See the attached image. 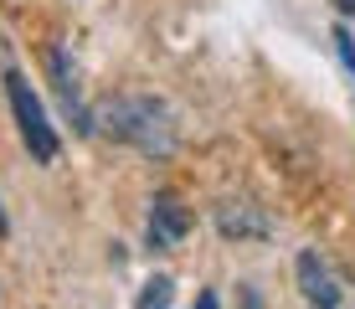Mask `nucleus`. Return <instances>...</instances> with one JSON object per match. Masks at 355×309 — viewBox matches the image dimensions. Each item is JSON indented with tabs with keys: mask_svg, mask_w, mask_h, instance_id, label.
<instances>
[{
	"mask_svg": "<svg viewBox=\"0 0 355 309\" xmlns=\"http://www.w3.org/2000/svg\"><path fill=\"white\" fill-rule=\"evenodd\" d=\"M93 129L114 134L119 144H129V150H139L150 160H170L175 144H180L175 114L150 93H119V98H108V103H98Z\"/></svg>",
	"mask_w": 355,
	"mask_h": 309,
	"instance_id": "obj_1",
	"label": "nucleus"
},
{
	"mask_svg": "<svg viewBox=\"0 0 355 309\" xmlns=\"http://www.w3.org/2000/svg\"><path fill=\"white\" fill-rule=\"evenodd\" d=\"M335 52H340V62H345L350 78H355V36H350L345 26H335Z\"/></svg>",
	"mask_w": 355,
	"mask_h": 309,
	"instance_id": "obj_8",
	"label": "nucleus"
},
{
	"mask_svg": "<svg viewBox=\"0 0 355 309\" xmlns=\"http://www.w3.org/2000/svg\"><path fill=\"white\" fill-rule=\"evenodd\" d=\"M196 309H216V294H201V304H196Z\"/></svg>",
	"mask_w": 355,
	"mask_h": 309,
	"instance_id": "obj_11",
	"label": "nucleus"
},
{
	"mask_svg": "<svg viewBox=\"0 0 355 309\" xmlns=\"http://www.w3.org/2000/svg\"><path fill=\"white\" fill-rule=\"evenodd\" d=\"M293 278H299V294H304L309 309H340V299H345V283H340L335 263H329L320 247H304V253H299Z\"/></svg>",
	"mask_w": 355,
	"mask_h": 309,
	"instance_id": "obj_3",
	"label": "nucleus"
},
{
	"mask_svg": "<svg viewBox=\"0 0 355 309\" xmlns=\"http://www.w3.org/2000/svg\"><path fill=\"white\" fill-rule=\"evenodd\" d=\"M242 309H263V299H258L252 289H242Z\"/></svg>",
	"mask_w": 355,
	"mask_h": 309,
	"instance_id": "obj_9",
	"label": "nucleus"
},
{
	"mask_svg": "<svg viewBox=\"0 0 355 309\" xmlns=\"http://www.w3.org/2000/svg\"><path fill=\"white\" fill-rule=\"evenodd\" d=\"M6 232H10V217H6V206H0V237H6Z\"/></svg>",
	"mask_w": 355,
	"mask_h": 309,
	"instance_id": "obj_12",
	"label": "nucleus"
},
{
	"mask_svg": "<svg viewBox=\"0 0 355 309\" xmlns=\"http://www.w3.org/2000/svg\"><path fill=\"white\" fill-rule=\"evenodd\" d=\"M46 72H52V88H57V98H62V114L72 119V129H78V134H93V114H88V103H83L78 67H72V57L62 52V47H52V52H46Z\"/></svg>",
	"mask_w": 355,
	"mask_h": 309,
	"instance_id": "obj_5",
	"label": "nucleus"
},
{
	"mask_svg": "<svg viewBox=\"0 0 355 309\" xmlns=\"http://www.w3.org/2000/svg\"><path fill=\"white\" fill-rule=\"evenodd\" d=\"M216 232L227 242H268L273 237V217H268V206L248 201V196H227L216 206Z\"/></svg>",
	"mask_w": 355,
	"mask_h": 309,
	"instance_id": "obj_4",
	"label": "nucleus"
},
{
	"mask_svg": "<svg viewBox=\"0 0 355 309\" xmlns=\"http://www.w3.org/2000/svg\"><path fill=\"white\" fill-rule=\"evenodd\" d=\"M170 299H175V278L155 274V278L139 289V304H134V309H170Z\"/></svg>",
	"mask_w": 355,
	"mask_h": 309,
	"instance_id": "obj_7",
	"label": "nucleus"
},
{
	"mask_svg": "<svg viewBox=\"0 0 355 309\" xmlns=\"http://www.w3.org/2000/svg\"><path fill=\"white\" fill-rule=\"evenodd\" d=\"M335 10L340 16H355V0H335Z\"/></svg>",
	"mask_w": 355,
	"mask_h": 309,
	"instance_id": "obj_10",
	"label": "nucleus"
},
{
	"mask_svg": "<svg viewBox=\"0 0 355 309\" xmlns=\"http://www.w3.org/2000/svg\"><path fill=\"white\" fill-rule=\"evenodd\" d=\"M150 247L155 253H170V247H180L186 242V232H191V212L180 206V196L175 191H155V201H150Z\"/></svg>",
	"mask_w": 355,
	"mask_h": 309,
	"instance_id": "obj_6",
	"label": "nucleus"
},
{
	"mask_svg": "<svg viewBox=\"0 0 355 309\" xmlns=\"http://www.w3.org/2000/svg\"><path fill=\"white\" fill-rule=\"evenodd\" d=\"M6 98H10V114H16V124H21V140H26L31 160L52 165V160H57V150H62V140H57V129L46 124L42 98L31 93V83L21 78V72H6Z\"/></svg>",
	"mask_w": 355,
	"mask_h": 309,
	"instance_id": "obj_2",
	"label": "nucleus"
}]
</instances>
